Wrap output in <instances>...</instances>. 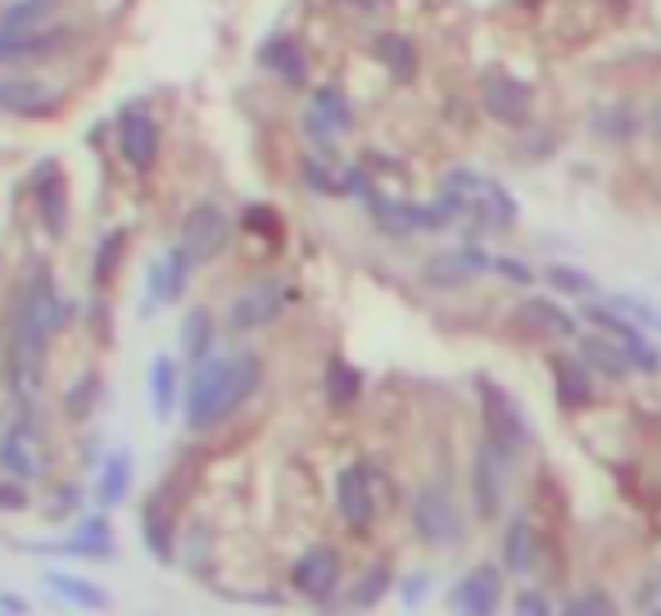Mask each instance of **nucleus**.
<instances>
[{
	"label": "nucleus",
	"mask_w": 661,
	"mask_h": 616,
	"mask_svg": "<svg viewBox=\"0 0 661 616\" xmlns=\"http://www.w3.org/2000/svg\"><path fill=\"white\" fill-rule=\"evenodd\" d=\"M73 304H64L60 286H55V272L36 263L28 286L19 295L14 309V331H10V386L19 395V404H32L41 382H45V358H51V341L55 331L69 322Z\"/></svg>",
	"instance_id": "1"
},
{
	"label": "nucleus",
	"mask_w": 661,
	"mask_h": 616,
	"mask_svg": "<svg viewBox=\"0 0 661 616\" xmlns=\"http://www.w3.org/2000/svg\"><path fill=\"white\" fill-rule=\"evenodd\" d=\"M263 386V358L254 349L241 354H213L191 372V386H186V426L191 431H213L227 417H235L250 395Z\"/></svg>",
	"instance_id": "2"
},
{
	"label": "nucleus",
	"mask_w": 661,
	"mask_h": 616,
	"mask_svg": "<svg viewBox=\"0 0 661 616\" xmlns=\"http://www.w3.org/2000/svg\"><path fill=\"white\" fill-rule=\"evenodd\" d=\"M440 200H449L458 222H471L476 231H507V227H516V218H522L507 186L490 173H476V168H449L440 181Z\"/></svg>",
	"instance_id": "3"
},
{
	"label": "nucleus",
	"mask_w": 661,
	"mask_h": 616,
	"mask_svg": "<svg viewBox=\"0 0 661 616\" xmlns=\"http://www.w3.org/2000/svg\"><path fill=\"white\" fill-rule=\"evenodd\" d=\"M395 481L386 477V467L376 462H349L336 481V508H340V521L354 531V535H367L376 526L381 508L395 503Z\"/></svg>",
	"instance_id": "4"
},
{
	"label": "nucleus",
	"mask_w": 661,
	"mask_h": 616,
	"mask_svg": "<svg viewBox=\"0 0 661 616\" xmlns=\"http://www.w3.org/2000/svg\"><path fill=\"white\" fill-rule=\"evenodd\" d=\"M476 399H481L485 440H490L507 462H516V458H522V453L535 445L531 417L522 413V404H516L499 382H490V376H481V382H476Z\"/></svg>",
	"instance_id": "5"
},
{
	"label": "nucleus",
	"mask_w": 661,
	"mask_h": 616,
	"mask_svg": "<svg viewBox=\"0 0 661 616\" xmlns=\"http://www.w3.org/2000/svg\"><path fill=\"white\" fill-rule=\"evenodd\" d=\"M23 413L0 431V471H6L10 481L19 486H32L45 477V467H51V458H45V431L41 421L32 413V404H19Z\"/></svg>",
	"instance_id": "6"
},
{
	"label": "nucleus",
	"mask_w": 661,
	"mask_h": 616,
	"mask_svg": "<svg viewBox=\"0 0 661 616\" xmlns=\"http://www.w3.org/2000/svg\"><path fill=\"white\" fill-rule=\"evenodd\" d=\"M412 531H417L421 544H431V549H453L462 540V508H458V499L444 481H431V486L417 490Z\"/></svg>",
	"instance_id": "7"
},
{
	"label": "nucleus",
	"mask_w": 661,
	"mask_h": 616,
	"mask_svg": "<svg viewBox=\"0 0 661 616\" xmlns=\"http://www.w3.org/2000/svg\"><path fill=\"white\" fill-rule=\"evenodd\" d=\"M585 317L594 322L598 336H607L611 345H617V349L630 358L634 372H643V376H657V372H661V349L648 341V331H643L639 322H630L626 313H617V309L602 304V300H589V304H585Z\"/></svg>",
	"instance_id": "8"
},
{
	"label": "nucleus",
	"mask_w": 661,
	"mask_h": 616,
	"mask_svg": "<svg viewBox=\"0 0 661 616\" xmlns=\"http://www.w3.org/2000/svg\"><path fill=\"white\" fill-rule=\"evenodd\" d=\"M295 304V286L286 276H263V281H254V286H245L241 295L231 300V313H227V326L231 331H263V326H272L281 313H286Z\"/></svg>",
	"instance_id": "9"
},
{
	"label": "nucleus",
	"mask_w": 661,
	"mask_h": 616,
	"mask_svg": "<svg viewBox=\"0 0 661 616\" xmlns=\"http://www.w3.org/2000/svg\"><path fill=\"white\" fill-rule=\"evenodd\" d=\"M349 132H354V105H349V96H345L340 86H317L308 109H304V136L326 155V150H336Z\"/></svg>",
	"instance_id": "10"
},
{
	"label": "nucleus",
	"mask_w": 661,
	"mask_h": 616,
	"mask_svg": "<svg viewBox=\"0 0 661 616\" xmlns=\"http://www.w3.org/2000/svg\"><path fill=\"white\" fill-rule=\"evenodd\" d=\"M227 241H231V218L213 205V200H204V205H196L191 213L181 218V231H177V250L191 259L196 268H204L209 259H218L222 250H227Z\"/></svg>",
	"instance_id": "11"
},
{
	"label": "nucleus",
	"mask_w": 661,
	"mask_h": 616,
	"mask_svg": "<svg viewBox=\"0 0 661 616\" xmlns=\"http://www.w3.org/2000/svg\"><path fill=\"white\" fill-rule=\"evenodd\" d=\"M32 186V209H36V222L45 227L51 241H64L69 236V177L55 159H41L28 177Z\"/></svg>",
	"instance_id": "12"
},
{
	"label": "nucleus",
	"mask_w": 661,
	"mask_h": 616,
	"mask_svg": "<svg viewBox=\"0 0 661 616\" xmlns=\"http://www.w3.org/2000/svg\"><path fill=\"white\" fill-rule=\"evenodd\" d=\"M118 155L127 159L132 173L146 177L155 164H159V123L150 114V105H127L118 114Z\"/></svg>",
	"instance_id": "13"
},
{
	"label": "nucleus",
	"mask_w": 661,
	"mask_h": 616,
	"mask_svg": "<svg viewBox=\"0 0 661 616\" xmlns=\"http://www.w3.org/2000/svg\"><path fill=\"white\" fill-rule=\"evenodd\" d=\"M340 576H345V562H340V553L330 549V544H308V549L295 557V566H291V585H295L308 603L336 598Z\"/></svg>",
	"instance_id": "14"
},
{
	"label": "nucleus",
	"mask_w": 661,
	"mask_h": 616,
	"mask_svg": "<svg viewBox=\"0 0 661 616\" xmlns=\"http://www.w3.org/2000/svg\"><path fill=\"white\" fill-rule=\"evenodd\" d=\"M503 566L494 562H481L449 589V612L453 616H499L503 607Z\"/></svg>",
	"instance_id": "15"
},
{
	"label": "nucleus",
	"mask_w": 661,
	"mask_h": 616,
	"mask_svg": "<svg viewBox=\"0 0 661 616\" xmlns=\"http://www.w3.org/2000/svg\"><path fill=\"white\" fill-rule=\"evenodd\" d=\"M485 272H494V254H485L481 246H466L462 241L453 250L431 254L427 268H421V281L436 286V291H458V286H466V281H476Z\"/></svg>",
	"instance_id": "16"
},
{
	"label": "nucleus",
	"mask_w": 661,
	"mask_h": 616,
	"mask_svg": "<svg viewBox=\"0 0 661 616\" xmlns=\"http://www.w3.org/2000/svg\"><path fill=\"white\" fill-rule=\"evenodd\" d=\"M481 105L494 123H507V127H526L531 114H535V91L522 82V77H512V73H485L481 77Z\"/></svg>",
	"instance_id": "17"
},
{
	"label": "nucleus",
	"mask_w": 661,
	"mask_h": 616,
	"mask_svg": "<svg viewBox=\"0 0 661 616\" xmlns=\"http://www.w3.org/2000/svg\"><path fill=\"white\" fill-rule=\"evenodd\" d=\"M539 549H544V535L535 526V516L512 512L503 526V540H499V566L516 581H531L539 572Z\"/></svg>",
	"instance_id": "18"
},
{
	"label": "nucleus",
	"mask_w": 661,
	"mask_h": 616,
	"mask_svg": "<svg viewBox=\"0 0 661 616\" xmlns=\"http://www.w3.org/2000/svg\"><path fill=\"white\" fill-rule=\"evenodd\" d=\"M507 467H512V462H507L490 440H481L476 462H471V508H476L481 521H499V512H503Z\"/></svg>",
	"instance_id": "19"
},
{
	"label": "nucleus",
	"mask_w": 661,
	"mask_h": 616,
	"mask_svg": "<svg viewBox=\"0 0 661 616\" xmlns=\"http://www.w3.org/2000/svg\"><path fill=\"white\" fill-rule=\"evenodd\" d=\"M64 109V91L41 77H0V114L14 118H55Z\"/></svg>",
	"instance_id": "20"
},
{
	"label": "nucleus",
	"mask_w": 661,
	"mask_h": 616,
	"mask_svg": "<svg viewBox=\"0 0 661 616\" xmlns=\"http://www.w3.org/2000/svg\"><path fill=\"white\" fill-rule=\"evenodd\" d=\"M548 372H553L557 404L566 413H585L594 404V372L585 367L580 354H548Z\"/></svg>",
	"instance_id": "21"
},
{
	"label": "nucleus",
	"mask_w": 661,
	"mask_h": 616,
	"mask_svg": "<svg viewBox=\"0 0 661 616\" xmlns=\"http://www.w3.org/2000/svg\"><path fill=\"white\" fill-rule=\"evenodd\" d=\"M516 317H522L535 336H548V341H580V317L566 313L562 304L544 300V295H531L522 309H516Z\"/></svg>",
	"instance_id": "22"
},
{
	"label": "nucleus",
	"mask_w": 661,
	"mask_h": 616,
	"mask_svg": "<svg viewBox=\"0 0 661 616\" xmlns=\"http://www.w3.org/2000/svg\"><path fill=\"white\" fill-rule=\"evenodd\" d=\"M140 535H146V544L159 562L177 557V512L168 508L164 494H155L146 508H140Z\"/></svg>",
	"instance_id": "23"
},
{
	"label": "nucleus",
	"mask_w": 661,
	"mask_h": 616,
	"mask_svg": "<svg viewBox=\"0 0 661 616\" xmlns=\"http://www.w3.org/2000/svg\"><path fill=\"white\" fill-rule=\"evenodd\" d=\"M259 64L281 77V82H291V86H304L308 82V51L295 41V36H272L263 51H259Z\"/></svg>",
	"instance_id": "24"
},
{
	"label": "nucleus",
	"mask_w": 661,
	"mask_h": 616,
	"mask_svg": "<svg viewBox=\"0 0 661 616\" xmlns=\"http://www.w3.org/2000/svg\"><path fill=\"white\" fill-rule=\"evenodd\" d=\"M580 358H585V367L594 376H607V382H626V376L634 372L630 358L611 345L607 336H598V331H594V336H580Z\"/></svg>",
	"instance_id": "25"
},
{
	"label": "nucleus",
	"mask_w": 661,
	"mask_h": 616,
	"mask_svg": "<svg viewBox=\"0 0 661 616\" xmlns=\"http://www.w3.org/2000/svg\"><path fill=\"white\" fill-rule=\"evenodd\" d=\"M322 390H326V404L330 408H354L363 399V372L349 363V358H330L326 363V376H322Z\"/></svg>",
	"instance_id": "26"
},
{
	"label": "nucleus",
	"mask_w": 661,
	"mask_h": 616,
	"mask_svg": "<svg viewBox=\"0 0 661 616\" xmlns=\"http://www.w3.org/2000/svg\"><path fill=\"white\" fill-rule=\"evenodd\" d=\"M213 341H218V331H213V313L209 309H191L181 322V358L186 363H204L213 358Z\"/></svg>",
	"instance_id": "27"
},
{
	"label": "nucleus",
	"mask_w": 661,
	"mask_h": 616,
	"mask_svg": "<svg viewBox=\"0 0 661 616\" xmlns=\"http://www.w3.org/2000/svg\"><path fill=\"white\" fill-rule=\"evenodd\" d=\"M55 6H60V0H14V6L0 14V41H14V36L36 32Z\"/></svg>",
	"instance_id": "28"
},
{
	"label": "nucleus",
	"mask_w": 661,
	"mask_h": 616,
	"mask_svg": "<svg viewBox=\"0 0 661 616\" xmlns=\"http://www.w3.org/2000/svg\"><path fill=\"white\" fill-rule=\"evenodd\" d=\"M127 486H132V453L127 449H114L101 467V481H96V503L101 508H114L127 499Z\"/></svg>",
	"instance_id": "29"
},
{
	"label": "nucleus",
	"mask_w": 661,
	"mask_h": 616,
	"mask_svg": "<svg viewBox=\"0 0 661 616\" xmlns=\"http://www.w3.org/2000/svg\"><path fill=\"white\" fill-rule=\"evenodd\" d=\"M123 259H127V231L114 227V231H105V241L96 246V263H91V281H96V291H109V286H114Z\"/></svg>",
	"instance_id": "30"
},
{
	"label": "nucleus",
	"mask_w": 661,
	"mask_h": 616,
	"mask_svg": "<svg viewBox=\"0 0 661 616\" xmlns=\"http://www.w3.org/2000/svg\"><path fill=\"white\" fill-rule=\"evenodd\" d=\"M390 589H395V572H390V562H371V566H363L358 581H354V589H349V607L367 612V607L381 603Z\"/></svg>",
	"instance_id": "31"
},
{
	"label": "nucleus",
	"mask_w": 661,
	"mask_h": 616,
	"mask_svg": "<svg viewBox=\"0 0 661 616\" xmlns=\"http://www.w3.org/2000/svg\"><path fill=\"white\" fill-rule=\"evenodd\" d=\"M376 60H381L386 73H395L399 82H412V77H417V45H412L403 32L376 36Z\"/></svg>",
	"instance_id": "32"
},
{
	"label": "nucleus",
	"mask_w": 661,
	"mask_h": 616,
	"mask_svg": "<svg viewBox=\"0 0 661 616\" xmlns=\"http://www.w3.org/2000/svg\"><path fill=\"white\" fill-rule=\"evenodd\" d=\"M45 585H51L55 594H64L73 607H82V612H101V607H109V594L101 589V585H91V581H82V576H64V572H45Z\"/></svg>",
	"instance_id": "33"
},
{
	"label": "nucleus",
	"mask_w": 661,
	"mask_h": 616,
	"mask_svg": "<svg viewBox=\"0 0 661 616\" xmlns=\"http://www.w3.org/2000/svg\"><path fill=\"white\" fill-rule=\"evenodd\" d=\"M150 399H155V417L168 421L172 408H177V363H172V354H159L150 363Z\"/></svg>",
	"instance_id": "34"
},
{
	"label": "nucleus",
	"mask_w": 661,
	"mask_h": 616,
	"mask_svg": "<svg viewBox=\"0 0 661 616\" xmlns=\"http://www.w3.org/2000/svg\"><path fill=\"white\" fill-rule=\"evenodd\" d=\"M544 281L553 291H562V295H576V300H602V291H598V281L589 276V272H580V268H571V263H548L544 268Z\"/></svg>",
	"instance_id": "35"
},
{
	"label": "nucleus",
	"mask_w": 661,
	"mask_h": 616,
	"mask_svg": "<svg viewBox=\"0 0 661 616\" xmlns=\"http://www.w3.org/2000/svg\"><path fill=\"white\" fill-rule=\"evenodd\" d=\"M557 616H621V612H617V598H611L607 589L589 585V589H576L571 598H566L557 607Z\"/></svg>",
	"instance_id": "36"
},
{
	"label": "nucleus",
	"mask_w": 661,
	"mask_h": 616,
	"mask_svg": "<svg viewBox=\"0 0 661 616\" xmlns=\"http://www.w3.org/2000/svg\"><path fill=\"white\" fill-rule=\"evenodd\" d=\"M602 304H611L617 313H626L630 322H639L643 331H661V309L648 304L643 295H630V291H617V295H602Z\"/></svg>",
	"instance_id": "37"
},
{
	"label": "nucleus",
	"mask_w": 661,
	"mask_h": 616,
	"mask_svg": "<svg viewBox=\"0 0 661 616\" xmlns=\"http://www.w3.org/2000/svg\"><path fill=\"white\" fill-rule=\"evenodd\" d=\"M241 222H245V231L263 236L267 246H281V241H286V222H281V218H276V209H267V205H250Z\"/></svg>",
	"instance_id": "38"
},
{
	"label": "nucleus",
	"mask_w": 661,
	"mask_h": 616,
	"mask_svg": "<svg viewBox=\"0 0 661 616\" xmlns=\"http://www.w3.org/2000/svg\"><path fill=\"white\" fill-rule=\"evenodd\" d=\"M304 177H308L313 191H326V196L345 191V173H336L330 164H317V155H308V159H304Z\"/></svg>",
	"instance_id": "39"
},
{
	"label": "nucleus",
	"mask_w": 661,
	"mask_h": 616,
	"mask_svg": "<svg viewBox=\"0 0 661 616\" xmlns=\"http://www.w3.org/2000/svg\"><path fill=\"white\" fill-rule=\"evenodd\" d=\"M512 616H557V607H553V598L544 589H522V594H516V603H512Z\"/></svg>",
	"instance_id": "40"
},
{
	"label": "nucleus",
	"mask_w": 661,
	"mask_h": 616,
	"mask_svg": "<svg viewBox=\"0 0 661 616\" xmlns=\"http://www.w3.org/2000/svg\"><path fill=\"white\" fill-rule=\"evenodd\" d=\"M96 390H101L96 376H86V382H77V386H73V395L64 399V404H69V417H86L91 408H96Z\"/></svg>",
	"instance_id": "41"
},
{
	"label": "nucleus",
	"mask_w": 661,
	"mask_h": 616,
	"mask_svg": "<svg viewBox=\"0 0 661 616\" xmlns=\"http://www.w3.org/2000/svg\"><path fill=\"white\" fill-rule=\"evenodd\" d=\"M494 272L507 276L512 286H535V268H526L522 259H512V254H494Z\"/></svg>",
	"instance_id": "42"
},
{
	"label": "nucleus",
	"mask_w": 661,
	"mask_h": 616,
	"mask_svg": "<svg viewBox=\"0 0 661 616\" xmlns=\"http://www.w3.org/2000/svg\"><path fill=\"white\" fill-rule=\"evenodd\" d=\"M427 589H431V576H412V585H408V607H417Z\"/></svg>",
	"instance_id": "43"
},
{
	"label": "nucleus",
	"mask_w": 661,
	"mask_h": 616,
	"mask_svg": "<svg viewBox=\"0 0 661 616\" xmlns=\"http://www.w3.org/2000/svg\"><path fill=\"white\" fill-rule=\"evenodd\" d=\"M652 127H657V136H661V109H657V118H652Z\"/></svg>",
	"instance_id": "44"
},
{
	"label": "nucleus",
	"mask_w": 661,
	"mask_h": 616,
	"mask_svg": "<svg viewBox=\"0 0 661 616\" xmlns=\"http://www.w3.org/2000/svg\"><path fill=\"white\" fill-rule=\"evenodd\" d=\"M648 616H661V607H652V612H648Z\"/></svg>",
	"instance_id": "45"
},
{
	"label": "nucleus",
	"mask_w": 661,
	"mask_h": 616,
	"mask_svg": "<svg viewBox=\"0 0 661 616\" xmlns=\"http://www.w3.org/2000/svg\"><path fill=\"white\" fill-rule=\"evenodd\" d=\"M657 585H661V566H657Z\"/></svg>",
	"instance_id": "46"
}]
</instances>
